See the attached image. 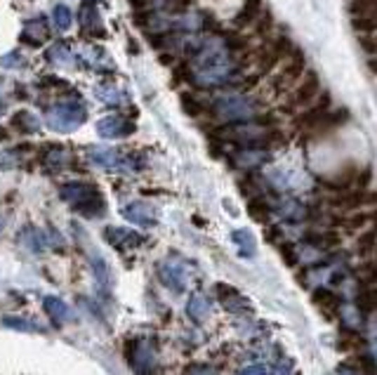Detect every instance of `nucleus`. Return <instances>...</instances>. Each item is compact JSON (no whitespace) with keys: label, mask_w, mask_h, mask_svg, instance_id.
Masks as SVG:
<instances>
[{"label":"nucleus","mask_w":377,"mask_h":375,"mask_svg":"<svg viewBox=\"0 0 377 375\" xmlns=\"http://www.w3.org/2000/svg\"><path fill=\"white\" fill-rule=\"evenodd\" d=\"M90 260L95 264V274H97V279H100V286L109 293V288H111V274H109V269H107V262H104L102 255H97V253H90Z\"/></svg>","instance_id":"a878e982"},{"label":"nucleus","mask_w":377,"mask_h":375,"mask_svg":"<svg viewBox=\"0 0 377 375\" xmlns=\"http://www.w3.org/2000/svg\"><path fill=\"white\" fill-rule=\"evenodd\" d=\"M81 60L85 62L90 69L100 71V74H104V71H114V62L109 60V55L97 48V45H88V48H83Z\"/></svg>","instance_id":"4468645a"},{"label":"nucleus","mask_w":377,"mask_h":375,"mask_svg":"<svg viewBox=\"0 0 377 375\" xmlns=\"http://www.w3.org/2000/svg\"><path fill=\"white\" fill-rule=\"evenodd\" d=\"M236 76V64L231 60V50L226 41L219 38H205L193 48L191 60V81L200 88L226 86Z\"/></svg>","instance_id":"f257e3e1"},{"label":"nucleus","mask_w":377,"mask_h":375,"mask_svg":"<svg viewBox=\"0 0 377 375\" xmlns=\"http://www.w3.org/2000/svg\"><path fill=\"white\" fill-rule=\"evenodd\" d=\"M212 111L217 116L219 121L224 123H245V121H252V116L257 114V104L245 95H238V93H229V95H222L214 100L212 104Z\"/></svg>","instance_id":"39448f33"},{"label":"nucleus","mask_w":377,"mask_h":375,"mask_svg":"<svg viewBox=\"0 0 377 375\" xmlns=\"http://www.w3.org/2000/svg\"><path fill=\"white\" fill-rule=\"evenodd\" d=\"M43 309H45V314L50 316L55 323H67L74 319V312H71V307L67 305L64 300H60V297H43Z\"/></svg>","instance_id":"dca6fc26"},{"label":"nucleus","mask_w":377,"mask_h":375,"mask_svg":"<svg viewBox=\"0 0 377 375\" xmlns=\"http://www.w3.org/2000/svg\"><path fill=\"white\" fill-rule=\"evenodd\" d=\"M337 373H340V375H366V373H359L352 366H340V368H337Z\"/></svg>","instance_id":"ea45409f"},{"label":"nucleus","mask_w":377,"mask_h":375,"mask_svg":"<svg viewBox=\"0 0 377 375\" xmlns=\"http://www.w3.org/2000/svg\"><path fill=\"white\" fill-rule=\"evenodd\" d=\"M52 24H55L57 31H67L71 27V10H69V5L57 3L55 8H52Z\"/></svg>","instance_id":"393cba45"},{"label":"nucleus","mask_w":377,"mask_h":375,"mask_svg":"<svg viewBox=\"0 0 377 375\" xmlns=\"http://www.w3.org/2000/svg\"><path fill=\"white\" fill-rule=\"evenodd\" d=\"M0 64H3V67H17V64H22V60H19V55L17 53H8L3 57V60H0Z\"/></svg>","instance_id":"58836bf2"},{"label":"nucleus","mask_w":377,"mask_h":375,"mask_svg":"<svg viewBox=\"0 0 377 375\" xmlns=\"http://www.w3.org/2000/svg\"><path fill=\"white\" fill-rule=\"evenodd\" d=\"M104 238H107V243H111L114 248H121V250L137 248V245L144 241L137 231L123 229V227H107V231H104Z\"/></svg>","instance_id":"9d476101"},{"label":"nucleus","mask_w":377,"mask_h":375,"mask_svg":"<svg viewBox=\"0 0 377 375\" xmlns=\"http://www.w3.org/2000/svg\"><path fill=\"white\" fill-rule=\"evenodd\" d=\"M271 205L264 201V198H252L250 201V215H252V219H257V222H266V219L271 217Z\"/></svg>","instance_id":"cd10ccee"},{"label":"nucleus","mask_w":377,"mask_h":375,"mask_svg":"<svg viewBox=\"0 0 377 375\" xmlns=\"http://www.w3.org/2000/svg\"><path fill=\"white\" fill-rule=\"evenodd\" d=\"M368 357H373V361L377 364V340H375V342H370V347H368Z\"/></svg>","instance_id":"a19ab883"},{"label":"nucleus","mask_w":377,"mask_h":375,"mask_svg":"<svg viewBox=\"0 0 377 375\" xmlns=\"http://www.w3.org/2000/svg\"><path fill=\"white\" fill-rule=\"evenodd\" d=\"M210 312H212V305H210V300H207V295L193 293L191 297H188L186 314H188V319H191V321L203 323L207 316H210Z\"/></svg>","instance_id":"a211bd4d"},{"label":"nucleus","mask_w":377,"mask_h":375,"mask_svg":"<svg viewBox=\"0 0 377 375\" xmlns=\"http://www.w3.org/2000/svg\"><path fill=\"white\" fill-rule=\"evenodd\" d=\"M257 10H259V0H248V3H245V8H243V12H240L238 19H236V24H245V22H250V19H255L257 17Z\"/></svg>","instance_id":"2f4dec72"},{"label":"nucleus","mask_w":377,"mask_h":375,"mask_svg":"<svg viewBox=\"0 0 377 375\" xmlns=\"http://www.w3.org/2000/svg\"><path fill=\"white\" fill-rule=\"evenodd\" d=\"M8 328H19V331H29V333H36L41 331L38 326H29V321H22V319H15V316H8V319L3 321Z\"/></svg>","instance_id":"473e14b6"},{"label":"nucleus","mask_w":377,"mask_h":375,"mask_svg":"<svg viewBox=\"0 0 377 375\" xmlns=\"http://www.w3.org/2000/svg\"><path fill=\"white\" fill-rule=\"evenodd\" d=\"M375 250H377V248H375Z\"/></svg>","instance_id":"37998d69"},{"label":"nucleus","mask_w":377,"mask_h":375,"mask_svg":"<svg viewBox=\"0 0 377 375\" xmlns=\"http://www.w3.org/2000/svg\"><path fill=\"white\" fill-rule=\"evenodd\" d=\"M123 215H125L130 222L137 224V227H153L156 224V210L144 201H132L123 208Z\"/></svg>","instance_id":"9b49d317"},{"label":"nucleus","mask_w":377,"mask_h":375,"mask_svg":"<svg viewBox=\"0 0 377 375\" xmlns=\"http://www.w3.org/2000/svg\"><path fill=\"white\" fill-rule=\"evenodd\" d=\"M314 300H316L323 309H335V312H337V309H340V305H342L340 297L333 293V288H323V286L314 290Z\"/></svg>","instance_id":"5701e85b"},{"label":"nucleus","mask_w":377,"mask_h":375,"mask_svg":"<svg viewBox=\"0 0 377 375\" xmlns=\"http://www.w3.org/2000/svg\"><path fill=\"white\" fill-rule=\"evenodd\" d=\"M48 62H52L55 67H71L74 64V55H71V48L67 43H57L50 48Z\"/></svg>","instance_id":"4be33fe9"},{"label":"nucleus","mask_w":377,"mask_h":375,"mask_svg":"<svg viewBox=\"0 0 377 375\" xmlns=\"http://www.w3.org/2000/svg\"><path fill=\"white\" fill-rule=\"evenodd\" d=\"M266 161H269V151L266 149H240V151H236L233 163L243 168V170H255V168H262Z\"/></svg>","instance_id":"ddd939ff"},{"label":"nucleus","mask_w":377,"mask_h":375,"mask_svg":"<svg viewBox=\"0 0 377 375\" xmlns=\"http://www.w3.org/2000/svg\"><path fill=\"white\" fill-rule=\"evenodd\" d=\"M60 196L69 205H74L76 212L85 217H97L104 212V198L100 196L97 186L85 184V182H69L60 189Z\"/></svg>","instance_id":"7ed1b4c3"},{"label":"nucleus","mask_w":377,"mask_h":375,"mask_svg":"<svg viewBox=\"0 0 377 375\" xmlns=\"http://www.w3.org/2000/svg\"><path fill=\"white\" fill-rule=\"evenodd\" d=\"M316 95H318V79H316V74H309L307 79L297 86L295 97H292V104H295V107H307V104H311V102L316 100Z\"/></svg>","instance_id":"f3484780"},{"label":"nucleus","mask_w":377,"mask_h":375,"mask_svg":"<svg viewBox=\"0 0 377 375\" xmlns=\"http://www.w3.org/2000/svg\"><path fill=\"white\" fill-rule=\"evenodd\" d=\"M271 375H292V364H290L288 359L276 361V366H274V371H271Z\"/></svg>","instance_id":"c9c22d12"},{"label":"nucleus","mask_w":377,"mask_h":375,"mask_svg":"<svg viewBox=\"0 0 377 375\" xmlns=\"http://www.w3.org/2000/svg\"><path fill=\"white\" fill-rule=\"evenodd\" d=\"M81 31L85 36H92V38H104L107 34H104L102 29V17L100 12H97V8L92 3H83L81 5Z\"/></svg>","instance_id":"f8f14e48"},{"label":"nucleus","mask_w":377,"mask_h":375,"mask_svg":"<svg viewBox=\"0 0 377 375\" xmlns=\"http://www.w3.org/2000/svg\"><path fill=\"white\" fill-rule=\"evenodd\" d=\"M231 241L238 245V253L243 257H252L257 253V241L248 229H236L231 234Z\"/></svg>","instance_id":"aec40b11"},{"label":"nucleus","mask_w":377,"mask_h":375,"mask_svg":"<svg viewBox=\"0 0 377 375\" xmlns=\"http://www.w3.org/2000/svg\"><path fill=\"white\" fill-rule=\"evenodd\" d=\"M43 163L50 168V170H62L71 163V154L64 146H52L48 154H45Z\"/></svg>","instance_id":"412c9836"},{"label":"nucleus","mask_w":377,"mask_h":375,"mask_svg":"<svg viewBox=\"0 0 377 375\" xmlns=\"http://www.w3.org/2000/svg\"><path fill=\"white\" fill-rule=\"evenodd\" d=\"M135 123L125 118V116H107L97 123V132L104 139H118V137H128V135L135 132Z\"/></svg>","instance_id":"0eeeda50"},{"label":"nucleus","mask_w":377,"mask_h":375,"mask_svg":"<svg viewBox=\"0 0 377 375\" xmlns=\"http://www.w3.org/2000/svg\"><path fill=\"white\" fill-rule=\"evenodd\" d=\"M158 279L163 281V286H167L174 293H181L188 283V274L184 262L177 260V257H167L165 262L158 264Z\"/></svg>","instance_id":"423d86ee"},{"label":"nucleus","mask_w":377,"mask_h":375,"mask_svg":"<svg viewBox=\"0 0 377 375\" xmlns=\"http://www.w3.org/2000/svg\"><path fill=\"white\" fill-rule=\"evenodd\" d=\"M12 128H19V130H24V132H36L38 121L29 111H19L15 118H12Z\"/></svg>","instance_id":"c85d7f7f"},{"label":"nucleus","mask_w":377,"mask_h":375,"mask_svg":"<svg viewBox=\"0 0 377 375\" xmlns=\"http://www.w3.org/2000/svg\"><path fill=\"white\" fill-rule=\"evenodd\" d=\"M356 307L361 312H377V288L361 290L359 297H356Z\"/></svg>","instance_id":"bb28decb"},{"label":"nucleus","mask_w":377,"mask_h":375,"mask_svg":"<svg viewBox=\"0 0 377 375\" xmlns=\"http://www.w3.org/2000/svg\"><path fill=\"white\" fill-rule=\"evenodd\" d=\"M240 375H271V373L264 364H252V366H245L243 371H240Z\"/></svg>","instance_id":"f704fd0d"},{"label":"nucleus","mask_w":377,"mask_h":375,"mask_svg":"<svg viewBox=\"0 0 377 375\" xmlns=\"http://www.w3.org/2000/svg\"><path fill=\"white\" fill-rule=\"evenodd\" d=\"M359 281L366 288L375 286L377 283V264H363V267L359 269Z\"/></svg>","instance_id":"7c9ffc66"},{"label":"nucleus","mask_w":377,"mask_h":375,"mask_svg":"<svg viewBox=\"0 0 377 375\" xmlns=\"http://www.w3.org/2000/svg\"><path fill=\"white\" fill-rule=\"evenodd\" d=\"M356 248H359V253H370V250L377 248V231H366V234L359 236V241H356Z\"/></svg>","instance_id":"c756f323"},{"label":"nucleus","mask_w":377,"mask_h":375,"mask_svg":"<svg viewBox=\"0 0 377 375\" xmlns=\"http://www.w3.org/2000/svg\"><path fill=\"white\" fill-rule=\"evenodd\" d=\"M281 255L285 257V262H288V264H292V267H295V262H297V250L292 248V245L283 243V245H281Z\"/></svg>","instance_id":"e433bc0d"},{"label":"nucleus","mask_w":377,"mask_h":375,"mask_svg":"<svg viewBox=\"0 0 377 375\" xmlns=\"http://www.w3.org/2000/svg\"><path fill=\"white\" fill-rule=\"evenodd\" d=\"M274 128L269 121H245V123H233V125L224 128L222 137L226 142L243 146V149H266L271 139H274Z\"/></svg>","instance_id":"f03ea898"},{"label":"nucleus","mask_w":377,"mask_h":375,"mask_svg":"<svg viewBox=\"0 0 377 375\" xmlns=\"http://www.w3.org/2000/svg\"><path fill=\"white\" fill-rule=\"evenodd\" d=\"M337 314H340L342 323H347V326H352V328H359L363 323V312L356 305H340Z\"/></svg>","instance_id":"b1692460"},{"label":"nucleus","mask_w":377,"mask_h":375,"mask_svg":"<svg viewBox=\"0 0 377 375\" xmlns=\"http://www.w3.org/2000/svg\"><path fill=\"white\" fill-rule=\"evenodd\" d=\"M217 297L224 305V309H229L233 314H250V309H252L250 302L245 300L236 288L226 286V283H217Z\"/></svg>","instance_id":"1a4fd4ad"},{"label":"nucleus","mask_w":377,"mask_h":375,"mask_svg":"<svg viewBox=\"0 0 377 375\" xmlns=\"http://www.w3.org/2000/svg\"><path fill=\"white\" fill-rule=\"evenodd\" d=\"M181 107H184L186 114H191V116H196L200 111V104L196 100H191V95H181Z\"/></svg>","instance_id":"72a5a7b5"},{"label":"nucleus","mask_w":377,"mask_h":375,"mask_svg":"<svg viewBox=\"0 0 377 375\" xmlns=\"http://www.w3.org/2000/svg\"><path fill=\"white\" fill-rule=\"evenodd\" d=\"M188 375H219V373L214 371L212 366H193L191 371H188Z\"/></svg>","instance_id":"4c0bfd02"},{"label":"nucleus","mask_w":377,"mask_h":375,"mask_svg":"<svg viewBox=\"0 0 377 375\" xmlns=\"http://www.w3.org/2000/svg\"><path fill=\"white\" fill-rule=\"evenodd\" d=\"M276 212H278V217H283L285 222H290V224H302L304 219H309V215H311L307 205L292 196L281 198V201L276 203Z\"/></svg>","instance_id":"6e6552de"},{"label":"nucleus","mask_w":377,"mask_h":375,"mask_svg":"<svg viewBox=\"0 0 377 375\" xmlns=\"http://www.w3.org/2000/svg\"><path fill=\"white\" fill-rule=\"evenodd\" d=\"M90 3H92V0H90Z\"/></svg>","instance_id":"79ce46f5"},{"label":"nucleus","mask_w":377,"mask_h":375,"mask_svg":"<svg viewBox=\"0 0 377 375\" xmlns=\"http://www.w3.org/2000/svg\"><path fill=\"white\" fill-rule=\"evenodd\" d=\"M45 38H48V22L43 17H36V19H29L22 29V41L26 45H43Z\"/></svg>","instance_id":"2eb2a0df"},{"label":"nucleus","mask_w":377,"mask_h":375,"mask_svg":"<svg viewBox=\"0 0 377 375\" xmlns=\"http://www.w3.org/2000/svg\"><path fill=\"white\" fill-rule=\"evenodd\" d=\"M88 118V111L81 102L76 100H64L60 104L50 107L45 114V125L55 132H74L76 128H81Z\"/></svg>","instance_id":"20e7f679"},{"label":"nucleus","mask_w":377,"mask_h":375,"mask_svg":"<svg viewBox=\"0 0 377 375\" xmlns=\"http://www.w3.org/2000/svg\"><path fill=\"white\" fill-rule=\"evenodd\" d=\"M95 93H97V100L109 107H118L128 100V95L123 93V88H118L116 83H102V86H97Z\"/></svg>","instance_id":"6ab92c4d"}]
</instances>
